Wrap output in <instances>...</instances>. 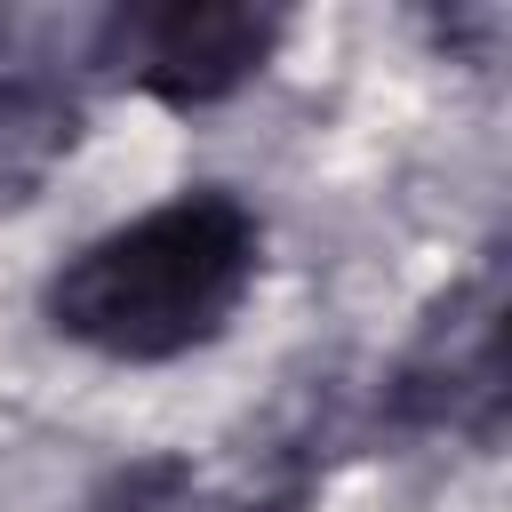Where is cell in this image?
<instances>
[{
  "mask_svg": "<svg viewBox=\"0 0 512 512\" xmlns=\"http://www.w3.org/2000/svg\"><path fill=\"white\" fill-rule=\"evenodd\" d=\"M256 248H264V232L232 192L160 200L136 224L88 240L56 272L48 320L72 344L112 352V360L192 352L240 312V296L256 280Z\"/></svg>",
  "mask_w": 512,
  "mask_h": 512,
  "instance_id": "1",
  "label": "cell"
},
{
  "mask_svg": "<svg viewBox=\"0 0 512 512\" xmlns=\"http://www.w3.org/2000/svg\"><path fill=\"white\" fill-rule=\"evenodd\" d=\"M112 64L176 104H208L224 88H240L264 48H272V16L240 8V0H160V8H128L112 16Z\"/></svg>",
  "mask_w": 512,
  "mask_h": 512,
  "instance_id": "2",
  "label": "cell"
},
{
  "mask_svg": "<svg viewBox=\"0 0 512 512\" xmlns=\"http://www.w3.org/2000/svg\"><path fill=\"white\" fill-rule=\"evenodd\" d=\"M72 128H80V112L56 88L0 80V200H16L24 184H40L72 152Z\"/></svg>",
  "mask_w": 512,
  "mask_h": 512,
  "instance_id": "3",
  "label": "cell"
}]
</instances>
